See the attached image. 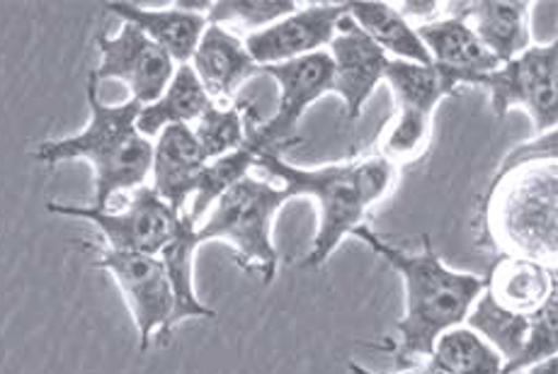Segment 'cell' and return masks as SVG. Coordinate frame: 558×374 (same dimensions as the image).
Listing matches in <instances>:
<instances>
[{"label":"cell","mask_w":558,"mask_h":374,"mask_svg":"<svg viewBox=\"0 0 558 374\" xmlns=\"http://www.w3.org/2000/svg\"><path fill=\"white\" fill-rule=\"evenodd\" d=\"M478 88L488 91L490 110L506 117L522 110L532 117L536 132H556L558 122V47L532 45L520 57L500 63L496 71L476 79Z\"/></svg>","instance_id":"8"},{"label":"cell","mask_w":558,"mask_h":374,"mask_svg":"<svg viewBox=\"0 0 558 374\" xmlns=\"http://www.w3.org/2000/svg\"><path fill=\"white\" fill-rule=\"evenodd\" d=\"M190 67L214 105H233V95L243 88V83L260 73L245 41L221 25H207Z\"/></svg>","instance_id":"15"},{"label":"cell","mask_w":558,"mask_h":374,"mask_svg":"<svg viewBox=\"0 0 558 374\" xmlns=\"http://www.w3.org/2000/svg\"><path fill=\"white\" fill-rule=\"evenodd\" d=\"M81 249L90 251L95 255L93 265L110 273L114 282L120 285L138 330V350L146 352L154 338L160 343H168L175 328V297L170 290L163 261L158 255L110 251L95 243H83Z\"/></svg>","instance_id":"7"},{"label":"cell","mask_w":558,"mask_h":374,"mask_svg":"<svg viewBox=\"0 0 558 374\" xmlns=\"http://www.w3.org/2000/svg\"><path fill=\"white\" fill-rule=\"evenodd\" d=\"M107 10L120 17L122 23L142 29L148 39L156 41L175 61V67L190 63L204 29L209 25L207 15L178 3L173 8H144L122 0V3H107Z\"/></svg>","instance_id":"18"},{"label":"cell","mask_w":558,"mask_h":374,"mask_svg":"<svg viewBox=\"0 0 558 374\" xmlns=\"http://www.w3.org/2000/svg\"><path fill=\"white\" fill-rule=\"evenodd\" d=\"M95 41L100 49V63L90 76L95 81L124 83L132 93V100L138 105L158 100L178 69L175 61L156 41L129 23H122L117 35L100 32Z\"/></svg>","instance_id":"11"},{"label":"cell","mask_w":558,"mask_h":374,"mask_svg":"<svg viewBox=\"0 0 558 374\" xmlns=\"http://www.w3.org/2000/svg\"><path fill=\"white\" fill-rule=\"evenodd\" d=\"M204 166H207V158L202 154L192 126H168L154 142L148 185L178 214H185V207L197 192Z\"/></svg>","instance_id":"14"},{"label":"cell","mask_w":558,"mask_h":374,"mask_svg":"<svg viewBox=\"0 0 558 374\" xmlns=\"http://www.w3.org/2000/svg\"><path fill=\"white\" fill-rule=\"evenodd\" d=\"M345 13L355 20V25L377 45L386 57L411 63H433L430 53L417 37V29L405 20L399 8L381 3V0H355L345 3Z\"/></svg>","instance_id":"21"},{"label":"cell","mask_w":558,"mask_h":374,"mask_svg":"<svg viewBox=\"0 0 558 374\" xmlns=\"http://www.w3.org/2000/svg\"><path fill=\"white\" fill-rule=\"evenodd\" d=\"M279 88V102L270 120L257 122L248 142L257 152L282 154L287 146L296 144V130L302 117L314 102L332 93V61L328 51H316L308 57L275 63L260 69Z\"/></svg>","instance_id":"10"},{"label":"cell","mask_w":558,"mask_h":374,"mask_svg":"<svg viewBox=\"0 0 558 374\" xmlns=\"http://www.w3.org/2000/svg\"><path fill=\"white\" fill-rule=\"evenodd\" d=\"M255 168L277 180L289 200L311 197L318 207V229L306 267L324 265L338 245L367 224V214L389 195L399 176L384 156H364L342 160L324 168H299L282 158V154L265 152L255 158Z\"/></svg>","instance_id":"3"},{"label":"cell","mask_w":558,"mask_h":374,"mask_svg":"<svg viewBox=\"0 0 558 374\" xmlns=\"http://www.w3.org/2000/svg\"><path fill=\"white\" fill-rule=\"evenodd\" d=\"M396 100V120L379 138V156L393 166L413 164L421 158L433 136V117L445 98L454 95L466 81L435 63H411L389 59L384 73Z\"/></svg>","instance_id":"6"},{"label":"cell","mask_w":558,"mask_h":374,"mask_svg":"<svg viewBox=\"0 0 558 374\" xmlns=\"http://www.w3.org/2000/svg\"><path fill=\"white\" fill-rule=\"evenodd\" d=\"M530 318L510 314L506 309H500L486 294V290H483V294L476 299V304L471 306L464 324L471 330H476L483 340H488L508 365V362H512L520 355L524 338H527V330H530Z\"/></svg>","instance_id":"25"},{"label":"cell","mask_w":558,"mask_h":374,"mask_svg":"<svg viewBox=\"0 0 558 374\" xmlns=\"http://www.w3.org/2000/svg\"><path fill=\"white\" fill-rule=\"evenodd\" d=\"M350 372H352V374H377V372H369L367 367L357 365V362H350ZM401 374H445V372L439 370V367H435L433 362L427 360V362H423V365H415V367H408V370H403Z\"/></svg>","instance_id":"30"},{"label":"cell","mask_w":558,"mask_h":374,"mask_svg":"<svg viewBox=\"0 0 558 374\" xmlns=\"http://www.w3.org/2000/svg\"><path fill=\"white\" fill-rule=\"evenodd\" d=\"M483 224L488 239L506 255L556 267V132L539 134L506 158L486 195Z\"/></svg>","instance_id":"2"},{"label":"cell","mask_w":558,"mask_h":374,"mask_svg":"<svg viewBox=\"0 0 558 374\" xmlns=\"http://www.w3.org/2000/svg\"><path fill=\"white\" fill-rule=\"evenodd\" d=\"M211 105L214 102L195 76V71H192L190 63H182V67L175 69L166 91L158 95V100L151 105H142L136 126L146 138H156L168 126H192Z\"/></svg>","instance_id":"20"},{"label":"cell","mask_w":558,"mask_h":374,"mask_svg":"<svg viewBox=\"0 0 558 374\" xmlns=\"http://www.w3.org/2000/svg\"><path fill=\"white\" fill-rule=\"evenodd\" d=\"M289 202L287 192L265 178H243L214 202L197 224V237L204 243H227L235 253V263L245 270L263 275L270 285L277 275L279 253L275 249V219Z\"/></svg>","instance_id":"5"},{"label":"cell","mask_w":558,"mask_h":374,"mask_svg":"<svg viewBox=\"0 0 558 374\" xmlns=\"http://www.w3.org/2000/svg\"><path fill=\"white\" fill-rule=\"evenodd\" d=\"M257 124L248 120L245 105H211L199 120L192 124L197 144L207 160L221 158L248 142V134Z\"/></svg>","instance_id":"24"},{"label":"cell","mask_w":558,"mask_h":374,"mask_svg":"<svg viewBox=\"0 0 558 374\" xmlns=\"http://www.w3.org/2000/svg\"><path fill=\"white\" fill-rule=\"evenodd\" d=\"M199 245L202 241L197 237V224L185 212L178 221L173 239L168 241L166 249L158 255L163 261L170 290H173L175 297V326H180L187 318H217L214 309L199 302L195 294V285H192V277H195V253L199 251Z\"/></svg>","instance_id":"22"},{"label":"cell","mask_w":558,"mask_h":374,"mask_svg":"<svg viewBox=\"0 0 558 374\" xmlns=\"http://www.w3.org/2000/svg\"><path fill=\"white\" fill-rule=\"evenodd\" d=\"M558 350V306L556 297H551L539 312L530 318V330L527 338H524V346L520 355L514 358L508 365H502V374H514L522 372L536 362H544L549 358H556Z\"/></svg>","instance_id":"28"},{"label":"cell","mask_w":558,"mask_h":374,"mask_svg":"<svg viewBox=\"0 0 558 374\" xmlns=\"http://www.w3.org/2000/svg\"><path fill=\"white\" fill-rule=\"evenodd\" d=\"M352 237L381 255L403 280L405 312L396 324V330H399V343L393 348L396 367L408 370L423 365L430 360L437 338L449 328L464 324L471 306L486 290V277L457 273L447 267L439 261L430 237H423L417 253L396 249L379 233H374L369 224H364Z\"/></svg>","instance_id":"1"},{"label":"cell","mask_w":558,"mask_h":374,"mask_svg":"<svg viewBox=\"0 0 558 374\" xmlns=\"http://www.w3.org/2000/svg\"><path fill=\"white\" fill-rule=\"evenodd\" d=\"M296 3L292 0H219L209 5L207 23L209 25H239L253 32L275 25L277 20L292 15Z\"/></svg>","instance_id":"27"},{"label":"cell","mask_w":558,"mask_h":374,"mask_svg":"<svg viewBox=\"0 0 558 374\" xmlns=\"http://www.w3.org/2000/svg\"><path fill=\"white\" fill-rule=\"evenodd\" d=\"M500 374H502V372H500Z\"/></svg>","instance_id":"32"},{"label":"cell","mask_w":558,"mask_h":374,"mask_svg":"<svg viewBox=\"0 0 558 374\" xmlns=\"http://www.w3.org/2000/svg\"><path fill=\"white\" fill-rule=\"evenodd\" d=\"M332 61V93L345 105V114L357 120L374 91L384 83L389 57L364 35L348 13L340 17L336 37L326 49Z\"/></svg>","instance_id":"13"},{"label":"cell","mask_w":558,"mask_h":374,"mask_svg":"<svg viewBox=\"0 0 558 374\" xmlns=\"http://www.w3.org/2000/svg\"><path fill=\"white\" fill-rule=\"evenodd\" d=\"M257 156H260V152H257L251 142H245L241 148H235V152L227 156L207 160V166H204L199 176L195 197H192V207L187 212V217L195 224H199L204 219V214L211 209L214 202H217L223 192L233 188L235 183H241L243 178L251 176Z\"/></svg>","instance_id":"26"},{"label":"cell","mask_w":558,"mask_h":374,"mask_svg":"<svg viewBox=\"0 0 558 374\" xmlns=\"http://www.w3.org/2000/svg\"><path fill=\"white\" fill-rule=\"evenodd\" d=\"M415 29L435 67L457 73L466 81V85H474L476 79L500 67V61L481 45L466 20L454 13L430 20V23H423Z\"/></svg>","instance_id":"17"},{"label":"cell","mask_w":558,"mask_h":374,"mask_svg":"<svg viewBox=\"0 0 558 374\" xmlns=\"http://www.w3.org/2000/svg\"><path fill=\"white\" fill-rule=\"evenodd\" d=\"M449 13L464 17L476 32L481 45L500 63L532 47L530 10L522 0H478V3H447Z\"/></svg>","instance_id":"16"},{"label":"cell","mask_w":558,"mask_h":374,"mask_svg":"<svg viewBox=\"0 0 558 374\" xmlns=\"http://www.w3.org/2000/svg\"><path fill=\"white\" fill-rule=\"evenodd\" d=\"M430 362L445 374H500L506 360L466 324L437 338Z\"/></svg>","instance_id":"23"},{"label":"cell","mask_w":558,"mask_h":374,"mask_svg":"<svg viewBox=\"0 0 558 374\" xmlns=\"http://www.w3.org/2000/svg\"><path fill=\"white\" fill-rule=\"evenodd\" d=\"M342 15H345V3L296 8L292 15L245 37V49L260 69L326 51L330 39L336 37Z\"/></svg>","instance_id":"12"},{"label":"cell","mask_w":558,"mask_h":374,"mask_svg":"<svg viewBox=\"0 0 558 374\" xmlns=\"http://www.w3.org/2000/svg\"><path fill=\"white\" fill-rule=\"evenodd\" d=\"M396 8H399V13L405 20H411V17H430V15H435L439 10V3H401Z\"/></svg>","instance_id":"29"},{"label":"cell","mask_w":558,"mask_h":374,"mask_svg":"<svg viewBox=\"0 0 558 374\" xmlns=\"http://www.w3.org/2000/svg\"><path fill=\"white\" fill-rule=\"evenodd\" d=\"M524 374H556V358H549L544 362H536V365L522 370Z\"/></svg>","instance_id":"31"},{"label":"cell","mask_w":558,"mask_h":374,"mask_svg":"<svg viewBox=\"0 0 558 374\" xmlns=\"http://www.w3.org/2000/svg\"><path fill=\"white\" fill-rule=\"evenodd\" d=\"M90 117L78 134L41 142L32 156L39 164L57 166L66 160H88L95 178V205L107 209L112 195L148 183L154 142L138 132L136 120L142 105L126 100L107 105L98 98V81H88Z\"/></svg>","instance_id":"4"},{"label":"cell","mask_w":558,"mask_h":374,"mask_svg":"<svg viewBox=\"0 0 558 374\" xmlns=\"http://www.w3.org/2000/svg\"><path fill=\"white\" fill-rule=\"evenodd\" d=\"M486 294L506 312L530 318L556 297V267L506 255L486 277Z\"/></svg>","instance_id":"19"},{"label":"cell","mask_w":558,"mask_h":374,"mask_svg":"<svg viewBox=\"0 0 558 374\" xmlns=\"http://www.w3.org/2000/svg\"><path fill=\"white\" fill-rule=\"evenodd\" d=\"M47 209L61 217L85 219L100 229L102 239L110 251L122 253H146L160 255L168 241L173 239L178 214L166 200H160L158 192L151 185H142L132 190V197L120 212L98 209V207H73L61 205V202H49Z\"/></svg>","instance_id":"9"}]
</instances>
